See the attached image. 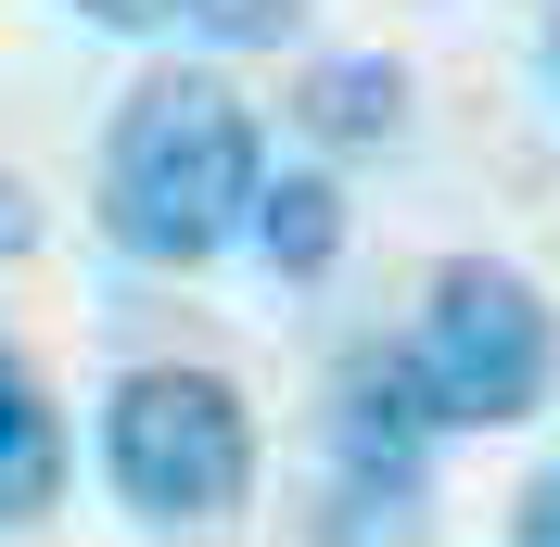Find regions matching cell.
<instances>
[{"label": "cell", "instance_id": "8fae6325", "mask_svg": "<svg viewBox=\"0 0 560 547\" xmlns=\"http://www.w3.org/2000/svg\"><path fill=\"white\" fill-rule=\"evenodd\" d=\"M0 255H38V191L0 166Z\"/></svg>", "mask_w": 560, "mask_h": 547}, {"label": "cell", "instance_id": "3957f363", "mask_svg": "<svg viewBox=\"0 0 560 547\" xmlns=\"http://www.w3.org/2000/svg\"><path fill=\"white\" fill-rule=\"evenodd\" d=\"M408 370H420L446 433H510V420L548 408V382H560V306L523 268H497V255H446L420 280Z\"/></svg>", "mask_w": 560, "mask_h": 547}, {"label": "cell", "instance_id": "277c9868", "mask_svg": "<svg viewBox=\"0 0 560 547\" xmlns=\"http://www.w3.org/2000/svg\"><path fill=\"white\" fill-rule=\"evenodd\" d=\"M433 458H446V420L420 395L408 344H357L331 370V484H357V497H433Z\"/></svg>", "mask_w": 560, "mask_h": 547}, {"label": "cell", "instance_id": "30bf717a", "mask_svg": "<svg viewBox=\"0 0 560 547\" xmlns=\"http://www.w3.org/2000/svg\"><path fill=\"white\" fill-rule=\"evenodd\" d=\"M510 547H560V458L523 484V497H510Z\"/></svg>", "mask_w": 560, "mask_h": 547}, {"label": "cell", "instance_id": "7c38bea8", "mask_svg": "<svg viewBox=\"0 0 560 547\" xmlns=\"http://www.w3.org/2000/svg\"><path fill=\"white\" fill-rule=\"evenodd\" d=\"M548 90H560V0H548Z\"/></svg>", "mask_w": 560, "mask_h": 547}, {"label": "cell", "instance_id": "52a82bcc", "mask_svg": "<svg viewBox=\"0 0 560 547\" xmlns=\"http://www.w3.org/2000/svg\"><path fill=\"white\" fill-rule=\"evenodd\" d=\"M103 38H191V51H293L306 0H65Z\"/></svg>", "mask_w": 560, "mask_h": 547}, {"label": "cell", "instance_id": "7a4b0ae2", "mask_svg": "<svg viewBox=\"0 0 560 547\" xmlns=\"http://www.w3.org/2000/svg\"><path fill=\"white\" fill-rule=\"evenodd\" d=\"M103 484L115 510L153 522V535H191V522H243L255 497V408L230 370H191V357H140L103 382Z\"/></svg>", "mask_w": 560, "mask_h": 547}, {"label": "cell", "instance_id": "6da1fadb", "mask_svg": "<svg viewBox=\"0 0 560 547\" xmlns=\"http://www.w3.org/2000/svg\"><path fill=\"white\" fill-rule=\"evenodd\" d=\"M268 128L217 65H153L103 128V242L128 268H217L255 217Z\"/></svg>", "mask_w": 560, "mask_h": 547}, {"label": "cell", "instance_id": "ba28073f", "mask_svg": "<svg viewBox=\"0 0 560 547\" xmlns=\"http://www.w3.org/2000/svg\"><path fill=\"white\" fill-rule=\"evenodd\" d=\"M243 242L268 255V280H331V268H345V178L318 166V153H306V166H268Z\"/></svg>", "mask_w": 560, "mask_h": 547}, {"label": "cell", "instance_id": "8992f818", "mask_svg": "<svg viewBox=\"0 0 560 547\" xmlns=\"http://www.w3.org/2000/svg\"><path fill=\"white\" fill-rule=\"evenodd\" d=\"M65 408H51V382L26 370V344H0V535H26V522L65 510Z\"/></svg>", "mask_w": 560, "mask_h": 547}, {"label": "cell", "instance_id": "5b68a950", "mask_svg": "<svg viewBox=\"0 0 560 547\" xmlns=\"http://www.w3.org/2000/svg\"><path fill=\"white\" fill-rule=\"evenodd\" d=\"M293 128H306L318 166H345V153H383L408 128V65L395 51H318L293 77Z\"/></svg>", "mask_w": 560, "mask_h": 547}, {"label": "cell", "instance_id": "9c48e42d", "mask_svg": "<svg viewBox=\"0 0 560 547\" xmlns=\"http://www.w3.org/2000/svg\"><path fill=\"white\" fill-rule=\"evenodd\" d=\"M318 547H420V497H357V484H331V497H318Z\"/></svg>", "mask_w": 560, "mask_h": 547}]
</instances>
